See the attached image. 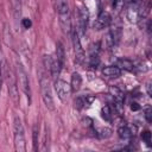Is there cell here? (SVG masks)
I'll use <instances>...</instances> for the list:
<instances>
[{
  "label": "cell",
  "instance_id": "13",
  "mask_svg": "<svg viewBox=\"0 0 152 152\" xmlns=\"http://www.w3.org/2000/svg\"><path fill=\"white\" fill-rule=\"evenodd\" d=\"M55 58L58 63V65L61 68H63L64 65V62H65V50H64V46L61 42H58L56 44V55H55Z\"/></svg>",
  "mask_w": 152,
  "mask_h": 152
},
{
  "label": "cell",
  "instance_id": "29",
  "mask_svg": "<svg viewBox=\"0 0 152 152\" xmlns=\"http://www.w3.org/2000/svg\"><path fill=\"white\" fill-rule=\"evenodd\" d=\"M0 88H1V62H0Z\"/></svg>",
  "mask_w": 152,
  "mask_h": 152
},
{
  "label": "cell",
  "instance_id": "20",
  "mask_svg": "<svg viewBox=\"0 0 152 152\" xmlns=\"http://www.w3.org/2000/svg\"><path fill=\"white\" fill-rule=\"evenodd\" d=\"M101 116L106 121H110L112 120V110H110L109 106H103L101 108Z\"/></svg>",
  "mask_w": 152,
  "mask_h": 152
},
{
  "label": "cell",
  "instance_id": "14",
  "mask_svg": "<svg viewBox=\"0 0 152 152\" xmlns=\"http://www.w3.org/2000/svg\"><path fill=\"white\" fill-rule=\"evenodd\" d=\"M82 86V76L78 72H72L71 74V80H70V89L72 93H76L80 90Z\"/></svg>",
  "mask_w": 152,
  "mask_h": 152
},
{
  "label": "cell",
  "instance_id": "12",
  "mask_svg": "<svg viewBox=\"0 0 152 152\" xmlns=\"http://www.w3.org/2000/svg\"><path fill=\"white\" fill-rule=\"evenodd\" d=\"M102 75L108 78H116L121 75V69L118 65H107L102 69Z\"/></svg>",
  "mask_w": 152,
  "mask_h": 152
},
{
  "label": "cell",
  "instance_id": "3",
  "mask_svg": "<svg viewBox=\"0 0 152 152\" xmlns=\"http://www.w3.org/2000/svg\"><path fill=\"white\" fill-rule=\"evenodd\" d=\"M39 84H40L42 99H43V102H44L45 107H46L49 110H53V109H55V102H53L51 88H50V84H49V81H48V77H46L45 74H40Z\"/></svg>",
  "mask_w": 152,
  "mask_h": 152
},
{
  "label": "cell",
  "instance_id": "17",
  "mask_svg": "<svg viewBox=\"0 0 152 152\" xmlns=\"http://www.w3.org/2000/svg\"><path fill=\"white\" fill-rule=\"evenodd\" d=\"M110 93H112V96L114 97L115 102H122L124 94H122V91L118 87H110Z\"/></svg>",
  "mask_w": 152,
  "mask_h": 152
},
{
  "label": "cell",
  "instance_id": "28",
  "mask_svg": "<svg viewBox=\"0 0 152 152\" xmlns=\"http://www.w3.org/2000/svg\"><path fill=\"white\" fill-rule=\"evenodd\" d=\"M147 94L148 96H151V83H147Z\"/></svg>",
  "mask_w": 152,
  "mask_h": 152
},
{
  "label": "cell",
  "instance_id": "19",
  "mask_svg": "<svg viewBox=\"0 0 152 152\" xmlns=\"http://www.w3.org/2000/svg\"><path fill=\"white\" fill-rule=\"evenodd\" d=\"M12 6H13V12H14V17L15 19H18L20 17L21 13V0H12Z\"/></svg>",
  "mask_w": 152,
  "mask_h": 152
},
{
  "label": "cell",
  "instance_id": "9",
  "mask_svg": "<svg viewBox=\"0 0 152 152\" xmlns=\"http://www.w3.org/2000/svg\"><path fill=\"white\" fill-rule=\"evenodd\" d=\"M122 31L120 26H113L110 28V31L107 33L106 36V42H107V46L108 48H114L119 44L120 38H121Z\"/></svg>",
  "mask_w": 152,
  "mask_h": 152
},
{
  "label": "cell",
  "instance_id": "25",
  "mask_svg": "<svg viewBox=\"0 0 152 152\" xmlns=\"http://www.w3.org/2000/svg\"><path fill=\"white\" fill-rule=\"evenodd\" d=\"M124 4H126L127 6H132V5H140L144 0H122Z\"/></svg>",
  "mask_w": 152,
  "mask_h": 152
},
{
  "label": "cell",
  "instance_id": "16",
  "mask_svg": "<svg viewBox=\"0 0 152 152\" xmlns=\"http://www.w3.org/2000/svg\"><path fill=\"white\" fill-rule=\"evenodd\" d=\"M120 69H124V70H127V71H133L135 69V64L133 61L128 59V58H121L118 61V64H116Z\"/></svg>",
  "mask_w": 152,
  "mask_h": 152
},
{
  "label": "cell",
  "instance_id": "10",
  "mask_svg": "<svg viewBox=\"0 0 152 152\" xmlns=\"http://www.w3.org/2000/svg\"><path fill=\"white\" fill-rule=\"evenodd\" d=\"M112 23V17L107 11H102L100 12V14L97 15V18L95 19L93 26L95 30H103L106 27H108Z\"/></svg>",
  "mask_w": 152,
  "mask_h": 152
},
{
  "label": "cell",
  "instance_id": "15",
  "mask_svg": "<svg viewBox=\"0 0 152 152\" xmlns=\"http://www.w3.org/2000/svg\"><path fill=\"white\" fill-rule=\"evenodd\" d=\"M118 135H119L120 139L128 140V139H131V138L134 135V133H133V129H132L131 126H128V125H122V126H120V127L118 128Z\"/></svg>",
  "mask_w": 152,
  "mask_h": 152
},
{
  "label": "cell",
  "instance_id": "21",
  "mask_svg": "<svg viewBox=\"0 0 152 152\" xmlns=\"http://www.w3.org/2000/svg\"><path fill=\"white\" fill-rule=\"evenodd\" d=\"M38 135H39V128L38 125H34L33 127V150H38Z\"/></svg>",
  "mask_w": 152,
  "mask_h": 152
},
{
  "label": "cell",
  "instance_id": "11",
  "mask_svg": "<svg viewBox=\"0 0 152 152\" xmlns=\"http://www.w3.org/2000/svg\"><path fill=\"white\" fill-rule=\"evenodd\" d=\"M99 51H100L99 44L96 43V45L91 46L90 53H89V57H88V65L90 68L96 69V66L99 65V63H100V53H99Z\"/></svg>",
  "mask_w": 152,
  "mask_h": 152
},
{
  "label": "cell",
  "instance_id": "26",
  "mask_svg": "<svg viewBox=\"0 0 152 152\" xmlns=\"http://www.w3.org/2000/svg\"><path fill=\"white\" fill-rule=\"evenodd\" d=\"M152 112H151V108L148 107L146 110H145V118H146V120H147V122H151L152 121Z\"/></svg>",
  "mask_w": 152,
  "mask_h": 152
},
{
  "label": "cell",
  "instance_id": "18",
  "mask_svg": "<svg viewBox=\"0 0 152 152\" xmlns=\"http://www.w3.org/2000/svg\"><path fill=\"white\" fill-rule=\"evenodd\" d=\"M87 95L86 96H78L76 100H75V107L77 108V109H82L86 104H89L90 103V101H87Z\"/></svg>",
  "mask_w": 152,
  "mask_h": 152
},
{
  "label": "cell",
  "instance_id": "22",
  "mask_svg": "<svg viewBox=\"0 0 152 152\" xmlns=\"http://www.w3.org/2000/svg\"><path fill=\"white\" fill-rule=\"evenodd\" d=\"M141 139H142V141H144L147 146H150V145H151V132H150V131H144V132L141 133Z\"/></svg>",
  "mask_w": 152,
  "mask_h": 152
},
{
  "label": "cell",
  "instance_id": "4",
  "mask_svg": "<svg viewBox=\"0 0 152 152\" xmlns=\"http://www.w3.org/2000/svg\"><path fill=\"white\" fill-rule=\"evenodd\" d=\"M15 77L18 80L19 87L21 88V90L25 93V95L28 99V102L31 101V87H30V81H28V76L27 72L25 71L24 66L21 65L20 62L17 61L15 63Z\"/></svg>",
  "mask_w": 152,
  "mask_h": 152
},
{
  "label": "cell",
  "instance_id": "1",
  "mask_svg": "<svg viewBox=\"0 0 152 152\" xmlns=\"http://www.w3.org/2000/svg\"><path fill=\"white\" fill-rule=\"evenodd\" d=\"M53 5L56 12L58 14L59 24L64 33H70L71 31V19H70V10L68 0H53Z\"/></svg>",
  "mask_w": 152,
  "mask_h": 152
},
{
  "label": "cell",
  "instance_id": "6",
  "mask_svg": "<svg viewBox=\"0 0 152 152\" xmlns=\"http://www.w3.org/2000/svg\"><path fill=\"white\" fill-rule=\"evenodd\" d=\"M6 76H7V86H8V93L11 99L17 103L18 102V86H17V77H15V72L13 70H11L10 68H7L6 70Z\"/></svg>",
  "mask_w": 152,
  "mask_h": 152
},
{
  "label": "cell",
  "instance_id": "5",
  "mask_svg": "<svg viewBox=\"0 0 152 152\" xmlns=\"http://www.w3.org/2000/svg\"><path fill=\"white\" fill-rule=\"evenodd\" d=\"M88 19H89V13H88L87 8L80 7L78 11H77V24H76V27H75V30H76V32L78 33L80 37H82L86 33Z\"/></svg>",
  "mask_w": 152,
  "mask_h": 152
},
{
  "label": "cell",
  "instance_id": "7",
  "mask_svg": "<svg viewBox=\"0 0 152 152\" xmlns=\"http://www.w3.org/2000/svg\"><path fill=\"white\" fill-rule=\"evenodd\" d=\"M55 90L57 93V96L61 101H66V99L69 97L71 89H70V84L66 83L63 80H56L55 81Z\"/></svg>",
  "mask_w": 152,
  "mask_h": 152
},
{
  "label": "cell",
  "instance_id": "8",
  "mask_svg": "<svg viewBox=\"0 0 152 152\" xmlns=\"http://www.w3.org/2000/svg\"><path fill=\"white\" fill-rule=\"evenodd\" d=\"M72 38H74V49H75V61L77 64H82L84 58H86L84 57V50H83L82 44H81V37L78 36L76 30H74Z\"/></svg>",
  "mask_w": 152,
  "mask_h": 152
},
{
  "label": "cell",
  "instance_id": "24",
  "mask_svg": "<svg viewBox=\"0 0 152 152\" xmlns=\"http://www.w3.org/2000/svg\"><path fill=\"white\" fill-rule=\"evenodd\" d=\"M112 135V131L109 128H102L100 131V137L101 138H109Z\"/></svg>",
  "mask_w": 152,
  "mask_h": 152
},
{
  "label": "cell",
  "instance_id": "30",
  "mask_svg": "<svg viewBox=\"0 0 152 152\" xmlns=\"http://www.w3.org/2000/svg\"><path fill=\"white\" fill-rule=\"evenodd\" d=\"M0 53H1V50H0Z\"/></svg>",
  "mask_w": 152,
  "mask_h": 152
},
{
  "label": "cell",
  "instance_id": "23",
  "mask_svg": "<svg viewBox=\"0 0 152 152\" xmlns=\"http://www.w3.org/2000/svg\"><path fill=\"white\" fill-rule=\"evenodd\" d=\"M20 24H21V26H23L24 28H26V30L32 26V21H31L28 18H23L21 21H20Z\"/></svg>",
  "mask_w": 152,
  "mask_h": 152
},
{
  "label": "cell",
  "instance_id": "27",
  "mask_svg": "<svg viewBox=\"0 0 152 152\" xmlns=\"http://www.w3.org/2000/svg\"><path fill=\"white\" fill-rule=\"evenodd\" d=\"M131 108H132V110H138L140 107L138 106V103H135V102H133L132 103V106H131Z\"/></svg>",
  "mask_w": 152,
  "mask_h": 152
},
{
  "label": "cell",
  "instance_id": "2",
  "mask_svg": "<svg viewBox=\"0 0 152 152\" xmlns=\"http://www.w3.org/2000/svg\"><path fill=\"white\" fill-rule=\"evenodd\" d=\"M13 137H14V148L17 152L26 151V140H25V131L23 122L19 116L14 118L13 121Z\"/></svg>",
  "mask_w": 152,
  "mask_h": 152
}]
</instances>
